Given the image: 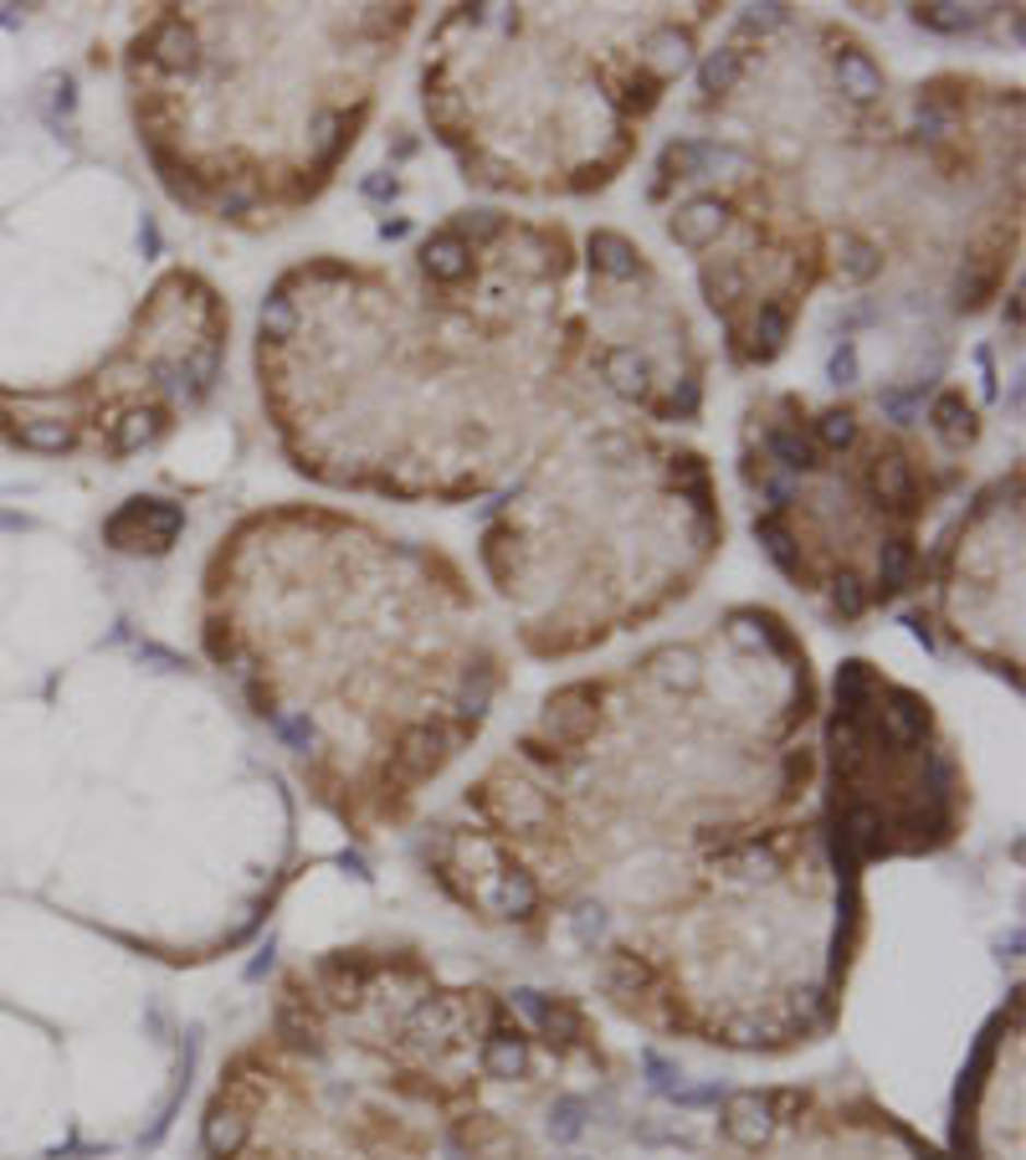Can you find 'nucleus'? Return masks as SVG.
<instances>
[{
  "instance_id": "nucleus-1",
  "label": "nucleus",
  "mask_w": 1026,
  "mask_h": 1160,
  "mask_svg": "<svg viewBox=\"0 0 1026 1160\" xmlns=\"http://www.w3.org/2000/svg\"><path fill=\"white\" fill-rule=\"evenodd\" d=\"M186 529V508L165 499H129L114 519L103 524V539L114 550H169V539Z\"/></svg>"
},
{
  "instance_id": "nucleus-2",
  "label": "nucleus",
  "mask_w": 1026,
  "mask_h": 1160,
  "mask_svg": "<svg viewBox=\"0 0 1026 1160\" xmlns=\"http://www.w3.org/2000/svg\"><path fill=\"white\" fill-rule=\"evenodd\" d=\"M139 51H150L154 68L165 72H196L201 68V57H196V36L180 26V21H160L144 42H139Z\"/></svg>"
},
{
  "instance_id": "nucleus-3",
  "label": "nucleus",
  "mask_w": 1026,
  "mask_h": 1160,
  "mask_svg": "<svg viewBox=\"0 0 1026 1160\" xmlns=\"http://www.w3.org/2000/svg\"><path fill=\"white\" fill-rule=\"evenodd\" d=\"M723 216H729V206L714 201V196L688 201V206H677V211H673V236L683 242V247H708V242L723 232Z\"/></svg>"
},
{
  "instance_id": "nucleus-4",
  "label": "nucleus",
  "mask_w": 1026,
  "mask_h": 1160,
  "mask_svg": "<svg viewBox=\"0 0 1026 1160\" xmlns=\"http://www.w3.org/2000/svg\"><path fill=\"white\" fill-rule=\"evenodd\" d=\"M421 262H426V272H432L437 283H457V278L472 268V253H468V242H462V236L441 232V236H432V242H426Z\"/></svg>"
},
{
  "instance_id": "nucleus-5",
  "label": "nucleus",
  "mask_w": 1026,
  "mask_h": 1160,
  "mask_svg": "<svg viewBox=\"0 0 1026 1160\" xmlns=\"http://www.w3.org/2000/svg\"><path fill=\"white\" fill-rule=\"evenodd\" d=\"M837 78H841V93H852V98H862V103L883 93V72H877V62L858 47H847L837 57Z\"/></svg>"
},
{
  "instance_id": "nucleus-6",
  "label": "nucleus",
  "mask_w": 1026,
  "mask_h": 1160,
  "mask_svg": "<svg viewBox=\"0 0 1026 1160\" xmlns=\"http://www.w3.org/2000/svg\"><path fill=\"white\" fill-rule=\"evenodd\" d=\"M590 257H595V268L606 272V278H616V283H626V278H637V272H641L632 242L616 236V232H595V236H590Z\"/></svg>"
},
{
  "instance_id": "nucleus-7",
  "label": "nucleus",
  "mask_w": 1026,
  "mask_h": 1160,
  "mask_svg": "<svg viewBox=\"0 0 1026 1160\" xmlns=\"http://www.w3.org/2000/svg\"><path fill=\"white\" fill-rule=\"evenodd\" d=\"M873 488H877V499H883V504H893V508H913V499H919V488H913V472H909V462H904V457H877Z\"/></svg>"
},
{
  "instance_id": "nucleus-8",
  "label": "nucleus",
  "mask_w": 1026,
  "mask_h": 1160,
  "mask_svg": "<svg viewBox=\"0 0 1026 1160\" xmlns=\"http://www.w3.org/2000/svg\"><path fill=\"white\" fill-rule=\"evenodd\" d=\"M755 535H759V544H765V555H770V560H775V565H780V571H786V575H795V581L806 575V560H801V544H795V535H791V529H786V524H780V519H759V524H755Z\"/></svg>"
},
{
  "instance_id": "nucleus-9",
  "label": "nucleus",
  "mask_w": 1026,
  "mask_h": 1160,
  "mask_svg": "<svg viewBox=\"0 0 1026 1160\" xmlns=\"http://www.w3.org/2000/svg\"><path fill=\"white\" fill-rule=\"evenodd\" d=\"M770 453L780 457V468H786V472H811V468H816V442H811L806 432H795V426H770Z\"/></svg>"
},
{
  "instance_id": "nucleus-10",
  "label": "nucleus",
  "mask_w": 1026,
  "mask_h": 1160,
  "mask_svg": "<svg viewBox=\"0 0 1026 1160\" xmlns=\"http://www.w3.org/2000/svg\"><path fill=\"white\" fill-rule=\"evenodd\" d=\"M601 371H606V380L622 390V396H647V380H652V371H647V360H641L637 350H611Z\"/></svg>"
},
{
  "instance_id": "nucleus-11",
  "label": "nucleus",
  "mask_w": 1026,
  "mask_h": 1160,
  "mask_svg": "<svg viewBox=\"0 0 1026 1160\" xmlns=\"http://www.w3.org/2000/svg\"><path fill=\"white\" fill-rule=\"evenodd\" d=\"M786 335H791V314H786L780 303H765V308H759V319H755V360L780 354Z\"/></svg>"
},
{
  "instance_id": "nucleus-12",
  "label": "nucleus",
  "mask_w": 1026,
  "mask_h": 1160,
  "mask_svg": "<svg viewBox=\"0 0 1026 1160\" xmlns=\"http://www.w3.org/2000/svg\"><path fill=\"white\" fill-rule=\"evenodd\" d=\"M934 421H940V432L950 442L976 437V417H970V406H965V396H959V390H944L940 401H934Z\"/></svg>"
},
{
  "instance_id": "nucleus-13",
  "label": "nucleus",
  "mask_w": 1026,
  "mask_h": 1160,
  "mask_svg": "<svg viewBox=\"0 0 1026 1160\" xmlns=\"http://www.w3.org/2000/svg\"><path fill=\"white\" fill-rule=\"evenodd\" d=\"M11 437L32 453H68L72 447V432L62 421H26V426H11Z\"/></svg>"
},
{
  "instance_id": "nucleus-14",
  "label": "nucleus",
  "mask_w": 1026,
  "mask_h": 1160,
  "mask_svg": "<svg viewBox=\"0 0 1026 1160\" xmlns=\"http://www.w3.org/2000/svg\"><path fill=\"white\" fill-rule=\"evenodd\" d=\"M740 72H744V57H740V51H734V47H719V51H708V57H704L698 78H704L708 93H729V87L740 83Z\"/></svg>"
},
{
  "instance_id": "nucleus-15",
  "label": "nucleus",
  "mask_w": 1026,
  "mask_h": 1160,
  "mask_svg": "<svg viewBox=\"0 0 1026 1160\" xmlns=\"http://www.w3.org/2000/svg\"><path fill=\"white\" fill-rule=\"evenodd\" d=\"M913 21L929 32H970V26H980V11L976 5H919Z\"/></svg>"
},
{
  "instance_id": "nucleus-16",
  "label": "nucleus",
  "mask_w": 1026,
  "mask_h": 1160,
  "mask_svg": "<svg viewBox=\"0 0 1026 1160\" xmlns=\"http://www.w3.org/2000/svg\"><path fill=\"white\" fill-rule=\"evenodd\" d=\"M662 180H693V175H704V139H683V144H668V154H662V169H657Z\"/></svg>"
},
{
  "instance_id": "nucleus-17",
  "label": "nucleus",
  "mask_w": 1026,
  "mask_h": 1160,
  "mask_svg": "<svg viewBox=\"0 0 1026 1160\" xmlns=\"http://www.w3.org/2000/svg\"><path fill=\"white\" fill-rule=\"evenodd\" d=\"M877 268H883V257H877L873 242H862V236H847V242H841V272H847L852 283H868Z\"/></svg>"
},
{
  "instance_id": "nucleus-18",
  "label": "nucleus",
  "mask_w": 1026,
  "mask_h": 1160,
  "mask_svg": "<svg viewBox=\"0 0 1026 1160\" xmlns=\"http://www.w3.org/2000/svg\"><path fill=\"white\" fill-rule=\"evenodd\" d=\"M909 571H913V544H904V539L883 544V555H877V581H883V590H898L909 581Z\"/></svg>"
},
{
  "instance_id": "nucleus-19",
  "label": "nucleus",
  "mask_w": 1026,
  "mask_h": 1160,
  "mask_svg": "<svg viewBox=\"0 0 1026 1160\" xmlns=\"http://www.w3.org/2000/svg\"><path fill=\"white\" fill-rule=\"evenodd\" d=\"M150 437H160V411H129L123 426H118L114 447H118V453H134V447H144Z\"/></svg>"
},
{
  "instance_id": "nucleus-20",
  "label": "nucleus",
  "mask_w": 1026,
  "mask_h": 1160,
  "mask_svg": "<svg viewBox=\"0 0 1026 1160\" xmlns=\"http://www.w3.org/2000/svg\"><path fill=\"white\" fill-rule=\"evenodd\" d=\"M216 371H221V354L216 350L190 354L186 365H180V375H186V396H205V390H211V380H216Z\"/></svg>"
},
{
  "instance_id": "nucleus-21",
  "label": "nucleus",
  "mask_w": 1026,
  "mask_h": 1160,
  "mask_svg": "<svg viewBox=\"0 0 1026 1160\" xmlns=\"http://www.w3.org/2000/svg\"><path fill=\"white\" fill-rule=\"evenodd\" d=\"M924 386H929V380H919V386H909V390H883V396H877L883 417H888V421H913V411L924 406Z\"/></svg>"
},
{
  "instance_id": "nucleus-22",
  "label": "nucleus",
  "mask_w": 1026,
  "mask_h": 1160,
  "mask_svg": "<svg viewBox=\"0 0 1026 1160\" xmlns=\"http://www.w3.org/2000/svg\"><path fill=\"white\" fill-rule=\"evenodd\" d=\"M826 380H832V386H852V380H858V344H852V339H841L837 350L826 354Z\"/></svg>"
},
{
  "instance_id": "nucleus-23",
  "label": "nucleus",
  "mask_w": 1026,
  "mask_h": 1160,
  "mask_svg": "<svg viewBox=\"0 0 1026 1160\" xmlns=\"http://www.w3.org/2000/svg\"><path fill=\"white\" fill-rule=\"evenodd\" d=\"M293 324H298V314H293V303H287L283 293L262 303V335H268V339H287V335H293Z\"/></svg>"
},
{
  "instance_id": "nucleus-24",
  "label": "nucleus",
  "mask_w": 1026,
  "mask_h": 1160,
  "mask_svg": "<svg viewBox=\"0 0 1026 1160\" xmlns=\"http://www.w3.org/2000/svg\"><path fill=\"white\" fill-rule=\"evenodd\" d=\"M816 432H822L826 447H847V442L858 437V426H852V417H847V411H832V417H822V426H816Z\"/></svg>"
},
{
  "instance_id": "nucleus-25",
  "label": "nucleus",
  "mask_w": 1026,
  "mask_h": 1160,
  "mask_svg": "<svg viewBox=\"0 0 1026 1160\" xmlns=\"http://www.w3.org/2000/svg\"><path fill=\"white\" fill-rule=\"evenodd\" d=\"M704 283H708V293H714V303H719V298L729 303L734 293H744V272L740 268H723V272H708Z\"/></svg>"
},
{
  "instance_id": "nucleus-26",
  "label": "nucleus",
  "mask_w": 1026,
  "mask_h": 1160,
  "mask_svg": "<svg viewBox=\"0 0 1026 1160\" xmlns=\"http://www.w3.org/2000/svg\"><path fill=\"white\" fill-rule=\"evenodd\" d=\"M252 206H257V196H252V190H241V186H236V190H226V196H221V206H216V211H221V216H232V221H241V216H247V211H252Z\"/></svg>"
},
{
  "instance_id": "nucleus-27",
  "label": "nucleus",
  "mask_w": 1026,
  "mask_h": 1160,
  "mask_svg": "<svg viewBox=\"0 0 1026 1160\" xmlns=\"http://www.w3.org/2000/svg\"><path fill=\"white\" fill-rule=\"evenodd\" d=\"M359 190H365L370 201H396V190H401V186H396L390 175H370V180H365V186H359Z\"/></svg>"
},
{
  "instance_id": "nucleus-28",
  "label": "nucleus",
  "mask_w": 1026,
  "mask_h": 1160,
  "mask_svg": "<svg viewBox=\"0 0 1026 1160\" xmlns=\"http://www.w3.org/2000/svg\"><path fill=\"white\" fill-rule=\"evenodd\" d=\"M919 129H924V134H944V114L934 103H919Z\"/></svg>"
},
{
  "instance_id": "nucleus-29",
  "label": "nucleus",
  "mask_w": 1026,
  "mask_h": 1160,
  "mask_svg": "<svg viewBox=\"0 0 1026 1160\" xmlns=\"http://www.w3.org/2000/svg\"><path fill=\"white\" fill-rule=\"evenodd\" d=\"M139 247H144V257H160V226H154L150 216H144V226H139Z\"/></svg>"
},
{
  "instance_id": "nucleus-30",
  "label": "nucleus",
  "mask_w": 1026,
  "mask_h": 1160,
  "mask_svg": "<svg viewBox=\"0 0 1026 1160\" xmlns=\"http://www.w3.org/2000/svg\"><path fill=\"white\" fill-rule=\"evenodd\" d=\"M405 232H411V221H386V226H380V236H386V242H401Z\"/></svg>"
},
{
  "instance_id": "nucleus-31",
  "label": "nucleus",
  "mask_w": 1026,
  "mask_h": 1160,
  "mask_svg": "<svg viewBox=\"0 0 1026 1160\" xmlns=\"http://www.w3.org/2000/svg\"><path fill=\"white\" fill-rule=\"evenodd\" d=\"M0 26H5V32H16V26H21V21H16V16H11V11H5V5H0Z\"/></svg>"
}]
</instances>
